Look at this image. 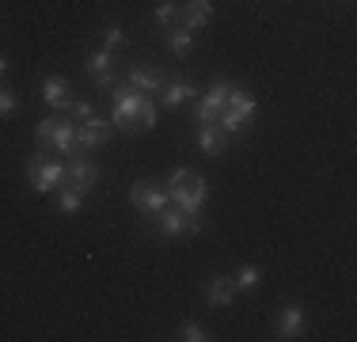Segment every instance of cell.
<instances>
[{
  "label": "cell",
  "mask_w": 357,
  "mask_h": 342,
  "mask_svg": "<svg viewBox=\"0 0 357 342\" xmlns=\"http://www.w3.org/2000/svg\"><path fill=\"white\" fill-rule=\"evenodd\" d=\"M110 99H114V110H110V122L122 133H144L156 130V107L144 91L130 88V84H114L110 88Z\"/></svg>",
  "instance_id": "obj_1"
},
{
  "label": "cell",
  "mask_w": 357,
  "mask_h": 342,
  "mask_svg": "<svg viewBox=\"0 0 357 342\" xmlns=\"http://www.w3.org/2000/svg\"><path fill=\"white\" fill-rule=\"evenodd\" d=\"M164 194H167V202L178 205L183 213H198L202 205H206L209 186L194 168H175L172 175H167V183H164Z\"/></svg>",
  "instance_id": "obj_2"
},
{
  "label": "cell",
  "mask_w": 357,
  "mask_h": 342,
  "mask_svg": "<svg viewBox=\"0 0 357 342\" xmlns=\"http://www.w3.org/2000/svg\"><path fill=\"white\" fill-rule=\"evenodd\" d=\"M255 110H259V103H255L251 91H243V88H236V84H232V91H228L225 107H220L217 126H220V130H228V133H243V130L251 126Z\"/></svg>",
  "instance_id": "obj_3"
},
{
  "label": "cell",
  "mask_w": 357,
  "mask_h": 342,
  "mask_svg": "<svg viewBox=\"0 0 357 342\" xmlns=\"http://www.w3.org/2000/svg\"><path fill=\"white\" fill-rule=\"evenodd\" d=\"M35 144L42 152H61V156H76V122H61V118H42L35 130Z\"/></svg>",
  "instance_id": "obj_4"
},
{
  "label": "cell",
  "mask_w": 357,
  "mask_h": 342,
  "mask_svg": "<svg viewBox=\"0 0 357 342\" xmlns=\"http://www.w3.org/2000/svg\"><path fill=\"white\" fill-rule=\"evenodd\" d=\"M65 183H69L73 191H80V194H91L96 183H99V168L91 164L84 152H76V156H69V164H65Z\"/></svg>",
  "instance_id": "obj_5"
},
{
  "label": "cell",
  "mask_w": 357,
  "mask_h": 342,
  "mask_svg": "<svg viewBox=\"0 0 357 342\" xmlns=\"http://www.w3.org/2000/svg\"><path fill=\"white\" fill-rule=\"evenodd\" d=\"M27 179H31V186H35L38 194H50V191H57V186L65 183V168L57 164V160H31Z\"/></svg>",
  "instance_id": "obj_6"
},
{
  "label": "cell",
  "mask_w": 357,
  "mask_h": 342,
  "mask_svg": "<svg viewBox=\"0 0 357 342\" xmlns=\"http://www.w3.org/2000/svg\"><path fill=\"white\" fill-rule=\"evenodd\" d=\"M228 91H232V80L209 84V91L202 96L198 110H194V122H217V118H220V107H225V99H228Z\"/></svg>",
  "instance_id": "obj_7"
},
{
  "label": "cell",
  "mask_w": 357,
  "mask_h": 342,
  "mask_svg": "<svg viewBox=\"0 0 357 342\" xmlns=\"http://www.w3.org/2000/svg\"><path fill=\"white\" fill-rule=\"evenodd\" d=\"M130 202L137 205L141 213H160L167 205V194L164 191H156V186L149 183V179H137V183L130 186Z\"/></svg>",
  "instance_id": "obj_8"
},
{
  "label": "cell",
  "mask_w": 357,
  "mask_h": 342,
  "mask_svg": "<svg viewBox=\"0 0 357 342\" xmlns=\"http://www.w3.org/2000/svg\"><path fill=\"white\" fill-rule=\"evenodd\" d=\"M88 73H91V80H96V88L110 91V88L118 84V76H114V54H107V50L91 54V57H88Z\"/></svg>",
  "instance_id": "obj_9"
},
{
  "label": "cell",
  "mask_w": 357,
  "mask_h": 342,
  "mask_svg": "<svg viewBox=\"0 0 357 342\" xmlns=\"http://www.w3.org/2000/svg\"><path fill=\"white\" fill-rule=\"evenodd\" d=\"M228 130H220L217 122H198V144L202 152H209V156H225L228 152Z\"/></svg>",
  "instance_id": "obj_10"
},
{
  "label": "cell",
  "mask_w": 357,
  "mask_h": 342,
  "mask_svg": "<svg viewBox=\"0 0 357 342\" xmlns=\"http://www.w3.org/2000/svg\"><path fill=\"white\" fill-rule=\"evenodd\" d=\"M107 137H110V126H107V122H99V118H91V122H80V126H76V152L99 149Z\"/></svg>",
  "instance_id": "obj_11"
},
{
  "label": "cell",
  "mask_w": 357,
  "mask_h": 342,
  "mask_svg": "<svg viewBox=\"0 0 357 342\" xmlns=\"http://www.w3.org/2000/svg\"><path fill=\"white\" fill-rule=\"evenodd\" d=\"M304 323H308L304 308H296V304L282 308V315H278V339H301L304 335Z\"/></svg>",
  "instance_id": "obj_12"
},
{
  "label": "cell",
  "mask_w": 357,
  "mask_h": 342,
  "mask_svg": "<svg viewBox=\"0 0 357 342\" xmlns=\"http://www.w3.org/2000/svg\"><path fill=\"white\" fill-rule=\"evenodd\" d=\"M213 20V0H186L183 4V27L186 31H202Z\"/></svg>",
  "instance_id": "obj_13"
},
{
  "label": "cell",
  "mask_w": 357,
  "mask_h": 342,
  "mask_svg": "<svg viewBox=\"0 0 357 342\" xmlns=\"http://www.w3.org/2000/svg\"><path fill=\"white\" fill-rule=\"evenodd\" d=\"M126 84H130V88H137V91H160V88H164V73H156V68H144V65H137V68H130Z\"/></svg>",
  "instance_id": "obj_14"
},
{
  "label": "cell",
  "mask_w": 357,
  "mask_h": 342,
  "mask_svg": "<svg viewBox=\"0 0 357 342\" xmlns=\"http://www.w3.org/2000/svg\"><path fill=\"white\" fill-rule=\"evenodd\" d=\"M69 91H73V88H69V80H65V76H50V80L42 84V99H46L54 110H57V107H69V103H73Z\"/></svg>",
  "instance_id": "obj_15"
},
{
  "label": "cell",
  "mask_w": 357,
  "mask_h": 342,
  "mask_svg": "<svg viewBox=\"0 0 357 342\" xmlns=\"http://www.w3.org/2000/svg\"><path fill=\"white\" fill-rule=\"evenodd\" d=\"M152 217H156V225H160V232H164V236H183L186 213L178 209V205H164V209L152 213Z\"/></svg>",
  "instance_id": "obj_16"
},
{
  "label": "cell",
  "mask_w": 357,
  "mask_h": 342,
  "mask_svg": "<svg viewBox=\"0 0 357 342\" xmlns=\"http://www.w3.org/2000/svg\"><path fill=\"white\" fill-rule=\"evenodd\" d=\"M190 96H194V84H186V80H164V88H160V103L164 107H183Z\"/></svg>",
  "instance_id": "obj_17"
},
{
  "label": "cell",
  "mask_w": 357,
  "mask_h": 342,
  "mask_svg": "<svg viewBox=\"0 0 357 342\" xmlns=\"http://www.w3.org/2000/svg\"><path fill=\"white\" fill-rule=\"evenodd\" d=\"M206 297H209V304H213V308H228V304H232V297H236V281L232 278H213L206 285Z\"/></svg>",
  "instance_id": "obj_18"
},
{
  "label": "cell",
  "mask_w": 357,
  "mask_h": 342,
  "mask_svg": "<svg viewBox=\"0 0 357 342\" xmlns=\"http://www.w3.org/2000/svg\"><path fill=\"white\" fill-rule=\"evenodd\" d=\"M152 15H156L160 27H183V4L178 0H156V8H152Z\"/></svg>",
  "instance_id": "obj_19"
},
{
  "label": "cell",
  "mask_w": 357,
  "mask_h": 342,
  "mask_svg": "<svg viewBox=\"0 0 357 342\" xmlns=\"http://www.w3.org/2000/svg\"><path fill=\"white\" fill-rule=\"evenodd\" d=\"M167 46H172V54H190V46H194V31H183V27H172L167 31Z\"/></svg>",
  "instance_id": "obj_20"
},
{
  "label": "cell",
  "mask_w": 357,
  "mask_h": 342,
  "mask_svg": "<svg viewBox=\"0 0 357 342\" xmlns=\"http://www.w3.org/2000/svg\"><path fill=\"white\" fill-rule=\"evenodd\" d=\"M80 202H84V194L73 191L69 183L57 186V209H61V213H76V209H80Z\"/></svg>",
  "instance_id": "obj_21"
},
{
  "label": "cell",
  "mask_w": 357,
  "mask_h": 342,
  "mask_svg": "<svg viewBox=\"0 0 357 342\" xmlns=\"http://www.w3.org/2000/svg\"><path fill=\"white\" fill-rule=\"evenodd\" d=\"M65 110H69V122H76V126H80V122H91V118H96V107H91V103H84V99H73Z\"/></svg>",
  "instance_id": "obj_22"
},
{
  "label": "cell",
  "mask_w": 357,
  "mask_h": 342,
  "mask_svg": "<svg viewBox=\"0 0 357 342\" xmlns=\"http://www.w3.org/2000/svg\"><path fill=\"white\" fill-rule=\"evenodd\" d=\"M259 278H262L259 267H240L232 281H236V289H251V285H259Z\"/></svg>",
  "instance_id": "obj_23"
},
{
  "label": "cell",
  "mask_w": 357,
  "mask_h": 342,
  "mask_svg": "<svg viewBox=\"0 0 357 342\" xmlns=\"http://www.w3.org/2000/svg\"><path fill=\"white\" fill-rule=\"evenodd\" d=\"M126 46V31L122 27H107L103 31V50L107 54H114V50H122Z\"/></svg>",
  "instance_id": "obj_24"
},
{
  "label": "cell",
  "mask_w": 357,
  "mask_h": 342,
  "mask_svg": "<svg viewBox=\"0 0 357 342\" xmlns=\"http://www.w3.org/2000/svg\"><path fill=\"white\" fill-rule=\"evenodd\" d=\"M178 339H186V342H206L209 335H206V327H202V323H183V327H178Z\"/></svg>",
  "instance_id": "obj_25"
},
{
  "label": "cell",
  "mask_w": 357,
  "mask_h": 342,
  "mask_svg": "<svg viewBox=\"0 0 357 342\" xmlns=\"http://www.w3.org/2000/svg\"><path fill=\"white\" fill-rule=\"evenodd\" d=\"M15 107H20V99H15V91L0 84V118H8V114H12Z\"/></svg>",
  "instance_id": "obj_26"
},
{
  "label": "cell",
  "mask_w": 357,
  "mask_h": 342,
  "mask_svg": "<svg viewBox=\"0 0 357 342\" xmlns=\"http://www.w3.org/2000/svg\"><path fill=\"white\" fill-rule=\"evenodd\" d=\"M183 232H202V217H198V213H186V225H183Z\"/></svg>",
  "instance_id": "obj_27"
},
{
  "label": "cell",
  "mask_w": 357,
  "mask_h": 342,
  "mask_svg": "<svg viewBox=\"0 0 357 342\" xmlns=\"http://www.w3.org/2000/svg\"><path fill=\"white\" fill-rule=\"evenodd\" d=\"M8 73V57H0V76H4Z\"/></svg>",
  "instance_id": "obj_28"
}]
</instances>
